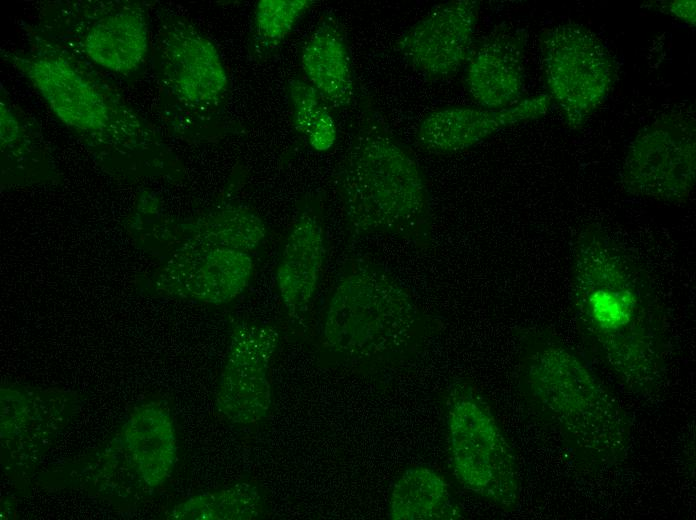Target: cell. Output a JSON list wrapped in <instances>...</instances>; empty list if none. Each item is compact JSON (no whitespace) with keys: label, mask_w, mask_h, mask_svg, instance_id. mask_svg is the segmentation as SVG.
Returning <instances> with one entry per match:
<instances>
[{"label":"cell","mask_w":696,"mask_h":520,"mask_svg":"<svg viewBox=\"0 0 696 520\" xmlns=\"http://www.w3.org/2000/svg\"><path fill=\"white\" fill-rule=\"evenodd\" d=\"M155 1L53 0L28 25L110 80L133 83L151 58Z\"/></svg>","instance_id":"ba28073f"},{"label":"cell","mask_w":696,"mask_h":520,"mask_svg":"<svg viewBox=\"0 0 696 520\" xmlns=\"http://www.w3.org/2000/svg\"><path fill=\"white\" fill-rule=\"evenodd\" d=\"M448 456L462 487L506 512L521 499L514 450L496 415L476 385L453 380L444 393Z\"/></svg>","instance_id":"9c48e42d"},{"label":"cell","mask_w":696,"mask_h":520,"mask_svg":"<svg viewBox=\"0 0 696 520\" xmlns=\"http://www.w3.org/2000/svg\"><path fill=\"white\" fill-rule=\"evenodd\" d=\"M392 520H457L464 518L450 486L436 470L407 468L394 482L388 505Z\"/></svg>","instance_id":"7402d4cb"},{"label":"cell","mask_w":696,"mask_h":520,"mask_svg":"<svg viewBox=\"0 0 696 520\" xmlns=\"http://www.w3.org/2000/svg\"><path fill=\"white\" fill-rule=\"evenodd\" d=\"M292 124L304 136L312 149L325 152L337 139L332 110L305 78L292 77L287 83Z\"/></svg>","instance_id":"d4e9b609"},{"label":"cell","mask_w":696,"mask_h":520,"mask_svg":"<svg viewBox=\"0 0 696 520\" xmlns=\"http://www.w3.org/2000/svg\"><path fill=\"white\" fill-rule=\"evenodd\" d=\"M155 17L150 63L156 109L166 130L189 143L237 133L227 115L230 82L216 45L172 7L159 4Z\"/></svg>","instance_id":"8992f818"},{"label":"cell","mask_w":696,"mask_h":520,"mask_svg":"<svg viewBox=\"0 0 696 520\" xmlns=\"http://www.w3.org/2000/svg\"><path fill=\"white\" fill-rule=\"evenodd\" d=\"M19 46L1 49L2 60L20 73L54 117L115 178L176 179L181 164L158 129L108 77L23 24Z\"/></svg>","instance_id":"7a4b0ae2"},{"label":"cell","mask_w":696,"mask_h":520,"mask_svg":"<svg viewBox=\"0 0 696 520\" xmlns=\"http://www.w3.org/2000/svg\"><path fill=\"white\" fill-rule=\"evenodd\" d=\"M666 3L667 13L691 26H695V0H673Z\"/></svg>","instance_id":"484cf974"},{"label":"cell","mask_w":696,"mask_h":520,"mask_svg":"<svg viewBox=\"0 0 696 520\" xmlns=\"http://www.w3.org/2000/svg\"><path fill=\"white\" fill-rule=\"evenodd\" d=\"M158 221L184 242L227 247L251 253L267 236L263 219L249 206L236 202H222L183 222L174 223L164 218L161 210Z\"/></svg>","instance_id":"44dd1931"},{"label":"cell","mask_w":696,"mask_h":520,"mask_svg":"<svg viewBox=\"0 0 696 520\" xmlns=\"http://www.w3.org/2000/svg\"><path fill=\"white\" fill-rule=\"evenodd\" d=\"M300 64L306 81L333 110L351 106L355 81L349 43L338 16L324 11L303 44Z\"/></svg>","instance_id":"ffe728a7"},{"label":"cell","mask_w":696,"mask_h":520,"mask_svg":"<svg viewBox=\"0 0 696 520\" xmlns=\"http://www.w3.org/2000/svg\"><path fill=\"white\" fill-rule=\"evenodd\" d=\"M0 398L1 466L11 480L27 482L81 401L70 391L22 385L2 386Z\"/></svg>","instance_id":"7c38bea8"},{"label":"cell","mask_w":696,"mask_h":520,"mask_svg":"<svg viewBox=\"0 0 696 520\" xmlns=\"http://www.w3.org/2000/svg\"><path fill=\"white\" fill-rule=\"evenodd\" d=\"M320 198L303 200L289 229L276 269V284L289 317L303 320L311 309L327 253Z\"/></svg>","instance_id":"2e32d148"},{"label":"cell","mask_w":696,"mask_h":520,"mask_svg":"<svg viewBox=\"0 0 696 520\" xmlns=\"http://www.w3.org/2000/svg\"><path fill=\"white\" fill-rule=\"evenodd\" d=\"M312 0H259L254 7L249 55L254 61L271 57L314 5Z\"/></svg>","instance_id":"cb8c5ba5"},{"label":"cell","mask_w":696,"mask_h":520,"mask_svg":"<svg viewBox=\"0 0 696 520\" xmlns=\"http://www.w3.org/2000/svg\"><path fill=\"white\" fill-rule=\"evenodd\" d=\"M552 105L548 94L524 98L504 109L446 107L428 113L419 123L415 140L422 150L451 155L466 150L493 134L539 119Z\"/></svg>","instance_id":"e0dca14e"},{"label":"cell","mask_w":696,"mask_h":520,"mask_svg":"<svg viewBox=\"0 0 696 520\" xmlns=\"http://www.w3.org/2000/svg\"><path fill=\"white\" fill-rule=\"evenodd\" d=\"M325 307L320 348L353 368L394 370L413 363L439 323L384 265L352 258L341 267Z\"/></svg>","instance_id":"5b68a950"},{"label":"cell","mask_w":696,"mask_h":520,"mask_svg":"<svg viewBox=\"0 0 696 520\" xmlns=\"http://www.w3.org/2000/svg\"><path fill=\"white\" fill-rule=\"evenodd\" d=\"M253 272L251 253L183 242L163 268L158 286L174 297L223 304L245 291Z\"/></svg>","instance_id":"9a60e30c"},{"label":"cell","mask_w":696,"mask_h":520,"mask_svg":"<svg viewBox=\"0 0 696 520\" xmlns=\"http://www.w3.org/2000/svg\"><path fill=\"white\" fill-rule=\"evenodd\" d=\"M332 183L352 235L391 236L421 250L432 245L434 215L425 172L367 93L360 97Z\"/></svg>","instance_id":"277c9868"},{"label":"cell","mask_w":696,"mask_h":520,"mask_svg":"<svg viewBox=\"0 0 696 520\" xmlns=\"http://www.w3.org/2000/svg\"><path fill=\"white\" fill-rule=\"evenodd\" d=\"M540 49L548 96L567 125L578 129L610 93L615 77L611 53L593 31L573 22L544 30Z\"/></svg>","instance_id":"30bf717a"},{"label":"cell","mask_w":696,"mask_h":520,"mask_svg":"<svg viewBox=\"0 0 696 520\" xmlns=\"http://www.w3.org/2000/svg\"><path fill=\"white\" fill-rule=\"evenodd\" d=\"M279 340V331L269 324L250 320L234 324L215 396L217 412L229 423L253 425L268 415L270 368Z\"/></svg>","instance_id":"4fadbf2b"},{"label":"cell","mask_w":696,"mask_h":520,"mask_svg":"<svg viewBox=\"0 0 696 520\" xmlns=\"http://www.w3.org/2000/svg\"><path fill=\"white\" fill-rule=\"evenodd\" d=\"M571 303L591 358L627 392L658 395L672 348L664 305L649 273L597 222L573 239Z\"/></svg>","instance_id":"6da1fadb"},{"label":"cell","mask_w":696,"mask_h":520,"mask_svg":"<svg viewBox=\"0 0 696 520\" xmlns=\"http://www.w3.org/2000/svg\"><path fill=\"white\" fill-rule=\"evenodd\" d=\"M695 174V118L673 111L638 131L628 146L620 181L631 196L682 204L693 194Z\"/></svg>","instance_id":"8fae6325"},{"label":"cell","mask_w":696,"mask_h":520,"mask_svg":"<svg viewBox=\"0 0 696 520\" xmlns=\"http://www.w3.org/2000/svg\"><path fill=\"white\" fill-rule=\"evenodd\" d=\"M178 441L170 410L161 402L137 405L115 435L97 451L58 467L44 484L83 490L114 504L152 495L171 477Z\"/></svg>","instance_id":"52a82bcc"},{"label":"cell","mask_w":696,"mask_h":520,"mask_svg":"<svg viewBox=\"0 0 696 520\" xmlns=\"http://www.w3.org/2000/svg\"><path fill=\"white\" fill-rule=\"evenodd\" d=\"M525 30L499 25L473 43L465 62L464 82L471 99L482 108L504 109L523 100Z\"/></svg>","instance_id":"ac0fdd59"},{"label":"cell","mask_w":696,"mask_h":520,"mask_svg":"<svg viewBox=\"0 0 696 520\" xmlns=\"http://www.w3.org/2000/svg\"><path fill=\"white\" fill-rule=\"evenodd\" d=\"M515 377L530 417L562 444L574 465L596 474L621 464L631 423L588 362L544 326L516 331Z\"/></svg>","instance_id":"3957f363"},{"label":"cell","mask_w":696,"mask_h":520,"mask_svg":"<svg viewBox=\"0 0 696 520\" xmlns=\"http://www.w3.org/2000/svg\"><path fill=\"white\" fill-rule=\"evenodd\" d=\"M479 10L477 0L440 3L406 29L397 38L395 48L426 79H450L465 65L474 43Z\"/></svg>","instance_id":"5bb4252c"},{"label":"cell","mask_w":696,"mask_h":520,"mask_svg":"<svg viewBox=\"0 0 696 520\" xmlns=\"http://www.w3.org/2000/svg\"><path fill=\"white\" fill-rule=\"evenodd\" d=\"M260 489L250 482H236L195 494L174 505L167 513L171 520H253L263 514Z\"/></svg>","instance_id":"603a6c76"},{"label":"cell","mask_w":696,"mask_h":520,"mask_svg":"<svg viewBox=\"0 0 696 520\" xmlns=\"http://www.w3.org/2000/svg\"><path fill=\"white\" fill-rule=\"evenodd\" d=\"M2 189L58 181L59 175L37 120L0 85Z\"/></svg>","instance_id":"d6986e66"}]
</instances>
